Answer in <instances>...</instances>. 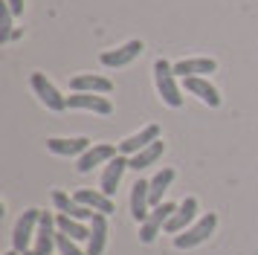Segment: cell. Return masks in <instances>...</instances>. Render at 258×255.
I'll list each match as a JSON object with an SVG mask.
<instances>
[{
	"instance_id": "cell-1",
	"label": "cell",
	"mask_w": 258,
	"mask_h": 255,
	"mask_svg": "<svg viewBox=\"0 0 258 255\" xmlns=\"http://www.w3.org/2000/svg\"><path fill=\"white\" fill-rule=\"evenodd\" d=\"M154 81H157V93L163 96V102L168 107H183V93L177 87V79H174V67L160 58L157 64H154Z\"/></svg>"
},
{
	"instance_id": "cell-2",
	"label": "cell",
	"mask_w": 258,
	"mask_h": 255,
	"mask_svg": "<svg viewBox=\"0 0 258 255\" xmlns=\"http://www.w3.org/2000/svg\"><path fill=\"white\" fill-rule=\"evenodd\" d=\"M215 226H218L215 212H206V215L195 220L186 232L174 235V246H177V249H191V246H200L203 241H209V235L215 232Z\"/></svg>"
},
{
	"instance_id": "cell-3",
	"label": "cell",
	"mask_w": 258,
	"mask_h": 255,
	"mask_svg": "<svg viewBox=\"0 0 258 255\" xmlns=\"http://www.w3.org/2000/svg\"><path fill=\"white\" fill-rule=\"evenodd\" d=\"M38 220H41V209H26L24 215L18 218L15 223V232H12V249L15 252H29V243L35 238L38 232Z\"/></svg>"
},
{
	"instance_id": "cell-4",
	"label": "cell",
	"mask_w": 258,
	"mask_h": 255,
	"mask_svg": "<svg viewBox=\"0 0 258 255\" xmlns=\"http://www.w3.org/2000/svg\"><path fill=\"white\" fill-rule=\"evenodd\" d=\"M177 212L174 203H160V206L151 209V215L140 223V241L142 243H151L157 235H160V229H163L165 223L171 220V215Z\"/></svg>"
},
{
	"instance_id": "cell-5",
	"label": "cell",
	"mask_w": 258,
	"mask_h": 255,
	"mask_svg": "<svg viewBox=\"0 0 258 255\" xmlns=\"http://www.w3.org/2000/svg\"><path fill=\"white\" fill-rule=\"evenodd\" d=\"M32 90H35V96L47 104L49 110H55V113L67 110V99L58 93V87H55L52 81H47L44 73H32Z\"/></svg>"
},
{
	"instance_id": "cell-6",
	"label": "cell",
	"mask_w": 258,
	"mask_h": 255,
	"mask_svg": "<svg viewBox=\"0 0 258 255\" xmlns=\"http://www.w3.org/2000/svg\"><path fill=\"white\" fill-rule=\"evenodd\" d=\"M55 229H58V226H55V218H52L49 212H41L32 252L35 255H52V249H55Z\"/></svg>"
},
{
	"instance_id": "cell-7",
	"label": "cell",
	"mask_w": 258,
	"mask_h": 255,
	"mask_svg": "<svg viewBox=\"0 0 258 255\" xmlns=\"http://www.w3.org/2000/svg\"><path fill=\"white\" fill-rule=\"evenodd\" d=\"M119 157V145H107V142H99V145H93V148H87L79 157V171L87 174V171H93L99 162H110V160H116Z\"/></svg>"
},
{
	"instance_id": "cell-8",
	"label": "cell",
	"mask_w": 258,
	"mask_h": 255,
	"mask_svg": "<svg viewBox=\"0 0 258 255\" xmlns=\"http://www.w3.org/2000/svg\"><path fill=\"white\" fill-rule=\"evenodd\" d=\"M151 180H137V183L131 185V218L142 223V220L151 215Z\"/></svg>"
},
{
	"instance_id": "cell-9",
	"label": "cell",
	"mask_w": 258,
	"mask_h": 255,
	"mask_svg": "<svg viewBox=\"0 0 258 255\" xmlns=\"http://www.w3.org/2000/svg\"><path fill=\"white\" fill-rule=\"evenodd\" d=\"M67 107H73V110H93V113H102V116L113 113V104L107 102L105 96H99V93H73V96H67Z\"/></svg>"
},
{
	"instance_id": "cell-10",
	"label": "cell",
	"mask_w": 258,
	"mask_h": 255,
	"mask_svg": "<svg viewBox=\"0 0 258 255\" xmlns=\"http://www.w3.org/2000/svg\"><path fill=\"white\" fill-rule=\"evenodd\" d=\"M195 220H198V200H195V197H186V200L177 206V212L171 215V220L165 223V232L180 235V232H186Z\"/></svg>"
},
{
	"instance_id": "cell-11",
	"label": "cell",
	"mask_w": 258,
	"mask_h": 255,
	"mask_svg": "<svg viewBox=\"0 0 258 255\" xmlns=\"http://www.w3.org/2000/svg\"><path fill=\"white\" fill-rule=\"evenodd\" d=\"M160 139V125H145L140 134H134V137L122 139L119 142V154H125V157H134V154H140L142 148H148L151 142Z\"/></svg>"
},
{
	"instance_id": "cell-12",
	"label": "cell",
	"mask_w": 258,
	"mask_h": 255,
	"mask_svg": "<svg viewBox=\"0 0 258 255\" xmlns=\"http://www.w3.org/2000/svg\"><path fill=\"white\" fill-rule=\"evenodd\" d=\"M142 41H128L125 46H119V49H107V52H102V64L105 67H125V64H131V61H137V58L142 55Z\"/></svg>"
},
{
	"instance_id": "cell-13",
	"label": "cell",
	"mask_w": 258,
	"mask_h": 255,
	"mask_svg": "<svg viewBox=\"0 0 258 255\" xmlns=\"http://www.w3.org/2000/svg\"><path fill=\"white\" fill-rule=\"evenodd\" d=\"M52 206L58 209L61 215H70V218H76V220H93V215H96L93 209L76 203V197H70L67 192H61V188L52 192Z\"/></svg>"
},
{
	"instance_id": "cell-14",
	"label": "cell",
	"mask_w": 258,
	"mask_h": 255,
	"mask_svg": "<svg viewBox=\"0 0 258 255\" xmlns=\"http://www.w3.org/2000/svg\"><path fill=\"white\" fill-rule=\"evenodd\" d=\"M70 90L73 93H110L113 90V81L105 76H93V73H82V76H73L70 79Z\"/></svg>"
},
{
	"instance_id": "cell-15",
	"label": "cell",
	"mask_w": 258,
	"mask_h": 255,
	"mask_svg": "<svg viewBox=\"0 0 258 255\" xmlns=\"http://www.w3.org/2000/svg\"><path fill=\"white\" fill-rule=\"evenodd\" d=\"M218 70V61L215 58H183L174 64V76H183V79H191V76H209Z\"/></svg>"
},
{
	"instance_id": "cell-16",
	"label": "cell",
	"mask_w": 258,
	"mask_h": 255,
	"mask_svg": "<svg viewBox=\"0 0 258 255\" xmlns=\"http://www.w3.org/2000/svg\"><path fill=\"white\" fill-rule=\"evenodd\" d=\"M125 168H131V160L125 157V154H119L116 160H110V162H107L105 174H102V192H105L107 197H113V195H116V185H119V180H122Z\"/></svg>"
},
{
	"instance_id": "cell-17",
	"label": "cell",
	"mask_w": 258,
	"mask_h": 255,
	"mask_svg": "<svg viewBox=\"0 0 258 255\" xmlns=\"http://www.w3.org/2000/svg\"><path fill=\"white\" fill-rule=\"evenodd\" d=\"M107 243V215L96 212L90 220V238H87V255H102Z\"/></svg>"
},
{
	"instance_id": "cell-18",
	"label": "cell",
	"mask_w": 258,
	"mask_h": 255,
	"mask_svg": "<svg viewBox=\"0 0 258 255\" xmlns=\"http://www.w3.org/2000/svg\"><path fill=\"white\" fill-rule=\"evenodd\" d=\"M76 203H82V206L93 209V212H102V215H110L113 212V197H107L105 192H93V188H79L76 192Z\"/></svg>"
},
{
	"instance_id": "cell-19",
	"label": "cell",
	"mask_w": 258,
	"mask_h": 255,
	"mask_svg": "<svg viewBox=\"0 0 258 255\" xmlns=\"http://www.w3.org/2000/svg\"><path fill=\"white\" fill-rule=\"evenodd\" d=\"M186 90L191 93V96H198L200 102H206L209 107H218V104H221V93L215 90V84H209L203 76H191V79H186Z\"/></svg>"
},
{
	"instance_id": "cell-20",
	"label": "cell",
	"mask_w": 258,
	"mask_h": 255,
	"mask_svg": "<svg viewBox=\"0 0 258 255\" xmlns=\"http://www.w3.org/2000/svg\"><path fill=\"white\" fill-rule=\"evenodd\" d=\"M47 148L58 157H82L84 151L90 148V139L84 137H76V139H47Z\"/></svg>"
},
{
	"instance_id": "cell-21",
	"label": "cell",
	"mask_w": 258,
	"mask_h": 255,
	"mask_svg": "<svg viewBox=\"0 0 258 255\" xmlns=\"http://www.w3.org/2000/svg\"><path fill=\"white\" fill-rule=\"evenodd\" d=\"M163 151H165V142H163V139L151 142V145H148V148H142L140 154L128 157V160H131V168H134V171H142V168L154 165V162H157L160 157H163Z\"/></svg>"
},
{
	"instance_id": "cell-22",
	"label": "cell",
	"mask_w": 258,
	"mask_h": 255,
	"mask_svg": "<svg viewBox=\"0 0 258 255\" xmlns=\"http://www.w3.org/2000/svg\"><path fill=\"white\" fill-rule=\"evenodd\" d=\"M174 183V168H160V171L154 174V180H151V209L154 206H160L163 203V195L168 192V185Z\"/></svg>"
},
{
	"instance_id": "cell-23",
	"label": "cell",
	"mask_w": 258,
	"mask_h": 255,
	"mask_svg": "<svg viewBox=\"0 0 258 255\" xmlns=\"http://www.w3.org/2000/svg\"><path fill=\"white\" fill-rule=\"evenodd\" d=\"M55 226H58V232L70 235L73 241H84V238H90V229L84 226L82 220L70 218V215H58V218H55Z\"/></svg>"
},
{
	"instance_id": "cell-24",
	"label": "cell",
	"mask_w": 258,
	"mask_h": 255,
	"mask_svg": "<svg viewBox=\"0 0 258 255\" xmlns=\"http://www.w3.org/2000/svg\"><path fill=\"white\" fill-rule=\"evenodd\" d=\"M12 18H15V12L9 9V3L6 0H0V44H9L12 41Z\"/></svg>"
},
{
	"instance_id": "cell-25",
	"label": "cell",
	"mask_w": 258,
	"mask_h": 255,
	"mask_svg": "<svg viewBox=\"0 0 258 255\" xmlns=\"http://www.w3.org/2000/svg\"><path fill=\"white\" fill-rule=\"evenodd\" d=\"M55 249H58L61 255H87V249H82V246L73 241L70 235H64V232H55Z\"/></svg>"
},
{
	"instance_id": "cell-26",
	"label": "cell",
	"mask_w": 258,
	"mask_h": 255,
	"mask_svg": "<svg viewBox=\"0 0 258 255\" xmlns=\"http://www.w3.org/2000/svg\"><path fill=\"white\" fill-rule=\"evenodd\" d=\"M6 3H9V9H12L15 15H21V12H24V0H6Z\"/></svg>"
},
{
	"instance_id": "cell-27",
	"label": "cell",
	"mask_w": 258,
	"mask_h": 255,
	"mask_svg": "<svg viewBox=\"0 0 258 255\" xmlns=\"http://www.w3.org/2000/svg\"><path fill=\"white\" fill-rule=\"evenodd\" d=\"M6 255H21V252H15V249H9V252H6Z\"/></svg>"
},
{
	"instance_id": "cell-28",
	"label": "cell",
	"mask_w": 258,
	"mask_h": 255,
	"mask_svg": "<svg viewBox=\"0 0 258 255\" xmlns=\"http://www.w3.org/2000/svg\"><path fill=\"white\" fill-rule=\"evenodd\" d=\"M24 255H35V252H32V249H29V252H24Z\"/></svg>"
}]
</instances>
